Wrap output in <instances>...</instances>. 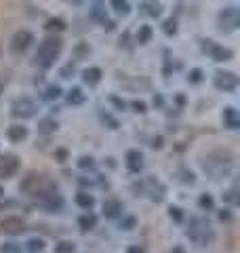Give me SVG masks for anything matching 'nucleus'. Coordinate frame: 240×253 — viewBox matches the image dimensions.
I'll list each match as a JSON object with an SVG mask.
<instances>
[{
    "label": "nucleus",
    "mask_w": 240,
    "mask_h": 253,
    "mask_svg": "<svg viewBox=\"0 0 240 253\" xmlns=\"http://www.w3.org/2000/svg\"><path fill=\"white\" fill-rule=\"evenodd\" d=\"M78 167H80V169H95V163H93L91 156H82V158L78 161Z\"/></svg>",
    "instance_id": "29"
},
{
    "label": "nucleus",
    "mask_w": 240,
    "mask_h": 253,
    "mask_svg": "<svg viewBox=\"0 0 240 253\" xmlns=\"http://www.w3.org/2000/svg\"><path fill=\"white\" fill-rule=\"evenodd\" d=\"M78 226L80 230L86 232V230H93L95 226H97V215H93V213H86V215H80L78 219Z\"/></svg>",
    "instance_id": "16"
},
{
    "label": "nucleus",
    "mask_w": 240,
    "mask_h": 253,
    "mask_svg": "<svg viewBox=\"0 0 240 253\" xmlns=\"http://www.w3.org/2000/svg\"><path fill=\"white\" fill-rule=\"evenodd\" d=\"M230 217H232V215H230V211H226V209L219 211V219H221V221H230Z\"/></svg>",
    "instance_id": "39"
},
{
    "label": "nucleus",
    "mask_w": 240,
    "mask_h": 253,
    "mask_svg": "<svg viewBox=\"0 0 240 253\" xmlns=\"http://www.w3.org/2000/svg\"><path fill=\"white\" fill-rule=\"evenodd\" d=\"M162 30H164V34L173 36L175 32H177V21H175V19H166V21H164V26H162Z\"/></svg>",
    "instance_id": "27"
},
{
    "label": "nucleus",
    "mask_w": 240,
    "mask_h": 253,
    "mask_svg": "<svg viewBox=\"0 0 240 253\" xmlns=\"http://www.w3.org/2000/svg\"><path fill=\"white\" fill-rule=\"evenodd\" d=\"M198 205H200V209H204V211H211L215 207V201H213V196L211 194H202L198 199Z\"/></svg>",
    "instance_id": "24"
},
{
    "label": "nucleus",
    "mask_w": 240,
    "mask_h": 253,
    "mask_svg": "<svg viewBox=\"0 0 240 253\" xmlns=\"http://www.w3.org/2000/svg\"><path fill=\"white\" fill-rule=\"evenodd\" d=\"M19 171V158L13 154L0 156V177H11Z\"/></svg>",
    "instance_id": "8"
},
{
    "label": "nucleus",
    "mask_w": 240,
    "mask_h": 253,
    "mask_svg": "<svg viewBox=\"0 0 240 253\" xmlns=\"http://www.w3.org/2000/svg\"><path fill=\"white\" fill-rule=\"evenodd\" d=\"M61 53V41L59 38H44L38 46V63L42 68H51L55 59L59 57Z\"/></svg>",
    "instance_id": "3"
},
{
    "label": "nucleus",
    "mask_w": 240,
    "mask_h": 253,
    "mask_svg": "<svg viewBox=\"0 0 240 253\" xmlns=\"http://www.w3.org/2000/svg\"><path fill=\"white\" fill-rule=\"evenodd\" d=\"M2 253H21V247L17 243H4L2 245Z\"/></svg>",
    "instance_id": "30"
},
{
    "label": "nucleus",
    "mask_w": 240,
    "mask_h": 253,
    "mask_svg": "<svg viewBox=\"0 0 240 253\" xmlns=\"http://www.w3.org/2000/svg\"><path fill=\"white\" fill-rule=\"evenodd\" d=\"M223 199H226V201H230V203H236V190H234V188H232V190H228V192L223 194Z\"/></svg>",
    "instance_id": "35"
},
{
    "label": "nucleus",
    "mask_w": 240,
    "mask_h": 253,
    "mask_svg": "<svg viewBox=\"0 0 240 253\" xmlns=\"http://www.w3.org/2000/svg\"><path fill=\"white\" fill-rule=\"evenodd\" d=\"M120 211H122V203L120 201H114V199H110L103 203V215L110 217V219H114L120 215Z\"/></svg>",
    "instance_id": "13"
},
{
    "label": "nucleus",
    "mask_w": 240,
    "mask_h": 253,
    "mask_svg": "<svg viewBox=\"0 0 240 253\" xmlns=\"http://www.w3.org/2000/svg\"><path fill=\"white\" fill-rule=\"evenodd\" d=\"M46 30H66V21H63V19H49V21H46V26H44Z\"/></svg>",
    "instance_id": "26"
},
{
    "label": "nucleus",
    "mask_w": 240,
    "mask_h": 253,
    "mask_svg": "<svg viewBox=\"0 0 240 253\" xmlns=\"http://www.w3.org/2000/svg\"><path fill=\"white\" fill-rule=\"evenodd\" d=\"M188 81H190V83H200V81H202V70L194 68V70H192V72H190Z\"/></svg>",
    "instance_id": "32"
},
{
    "label": "nucleus",
    "mask_w": 240,
    "mask_h": 253,
    "mask_svg": "<svg viewBox=\"0 0 240 253\" xmlns=\"http://www.w3.org/2000/svg\"><path fill=\"white\" fill-rule=\"evenodd\" d=\"M126 167L133 173H139L143 169V154L139 150H129V152H126Z\"/></svg>",
    "instance_id": "11"
},
{
    "label": "nucleus",
    "mask_w": 240,
    "mask_h": 253,
    "mask_svg": "<svg viewBox=\"0 0 240 253\" xmlns=\"http://www.w3.org/2000/svg\"><path fill=\"white\" fill-rule=\"evenodd\" d=\"M101 76H103V72L99 68H86L84 72H82V81L86 83V84H91V86H95L99 81H101Z\"/></svg>",
    "instance_id": "15"
},
{
    "label": "nucleus",
    "mask_w": 240,
    "mask_h": 253,
    "mask_svg": "<svg viewBox=\"0 0 240 253\" xmlns=\"http://www.w3.org/2000/svg\"><path fill=\"white\" fill-rule=\"evenodd\" d=\"M28 249H30L32 253H38V251H42V249H44V243L40 241V239H32V241L28 243Z\"/></svg>",
    "instance_id": "28"
},
{
    "label": "nucleus",
    "mask_w": 240,
    "mask_h": 253,
    "mask_svg": "<svg viewBox=\"0 0 240 253\" xmlns=\"http://www.w3.org/2000/svg\"><path fill=\"white\" fill-rule=\"evenodd\" d=\"M0 93H2V84H0Z\"/></svg>",
    "instance_id": "43"
},
{
    "label": "nucleus",
    "mask_w": 240,
    "mask_h": 253,
    "mask_svg": "<svg viewBox=\"0 0 240 253\" xmlns=\"http://www.w3.org/2000/svg\"><path fill=\"white\" fill-rule=\"evenodd\" d=\"M215 86L219 91H236L238 76L234 72H217L215 74Z\"/></svg>",
    "instance_id": "7"
},
{
    "label": "nucleus",
    "mask_w": 240,
    "mask_h": 253,
    "mask_svg": "<svg viewBox=\"0 0 240 253\" xmlns=\"http://www.w3.org/2000/svg\"><path fill=\"white\" fill-rule=\"evenodd\" d=\"M126 253H146V249L139 247V245H131V247L126 249Z\"/></svg>",
    "instance_id": "37"
},
{
    "label": "nucleus",
    "mask_w": 240,
    "mask_h": 253,
    "mask_svg": "<svg viewBox=\"0 0 240 253\" xmlns=\"http://www.w3.org/2000/svg\"><path fill=\"white\" fill-rule=\"evenodd\" d=\"M101 121L106 123V125H110V129H118V121H116V118H112L108 112L101 114Z\"/></svg>",
    "instance_id": "31"
},
{
    "label": "nucleus",
    "mask_w": 240,
    "mask_h": 253,
    "mask_svg": "<svg viewBox=\"0 0 240 253\" xmlns=\"http://www.w3.org/2000/svg\"><path fill=\"white\" fill-rule=\"evenodd\" d=\"M55 253H76V245L70 241H61L55 245Z\"/></svg>",
    "instance_id": "22"
},
{
    "label": "nucleus",
    "mask_w": 240,
    "mask_h": 253,
    "mask_svg": "<svg viewBox=\"0 0 240 253\" xmlns=\"http://www.w3.org/2000/svg\"><path fill=\"white\" fill-rule=\"evenodd\" d=\"M112 9H114L116 13H120V15H129V11H131V4L129 2H124V0H112Z\"/></svg>",
    "instance_id": "21"
},
{
    "label": "nucleus",
    "mask_w": 240,
    "mask_h": 253,
    "mask_svg": "<svg viewBox=\"0 0 240 253\" xmlns=\"http://www.w3.org/2000/svg\"><path fill=\"white\" fill-rule=\"evenodd\" d=\"M202 49L204 51H209V55L215 59V61H228V59H232V53L230 49H226V46H219V44H215L213 41H204V44H202Z\"/></svg>",
    "instance_id": "9"
},
{
    "label": "nucleus",
    "mask_w": 240,
    "mask_h": 253,
    "mask_svg": "<svg viewBox=\"0 0 240 253\" xmlns=\"http://www.w3.org/2000/svg\"><path fill=\"white\" fill-rule=\"evenodd\" d=\"M76 205H78V207H82V209H91L95 205V199L89 192H78L76 194Z\"/></svg>",
    "instance_id": "18"
},
{
    "label": "nucleus",
    "mask_w": 240,
    "mask_h": 253,
    "mask_svg": "<svg viewBox=\"0 0 240 253\" xmlns=\"http://www.w3.org/2000/svg\"><path fill=\"white\" fill-rule=\"evenodd\" d=\"M19 188L23 192H28L30 196H36L40 201H46L49 196L57 194V184L46 175H40V173H28V177L21 181Z\"/></svg>",
    "instance_id": "1"
},
{
    "label": "nucleus",
    "mask_w": 240,
    "mask_h": 253,
    "mask_svg": "<svg viewBox=\"0 0 240 253\" xmlns=\"http://www.w3.org/2000/svg\"><path fill=\"white\" fill-rule=\"evenodd\" d=\"M133 226H135V217H126V219L122 221V226H120V228H122V230H131Z\"/></svg>",
    "instance_id": "34"
},
{
    "label": "nucleus",
    "mask_w": 240,
    "mask_h": 253,
    "mask_svg": "<svg viewBox=\"0 0 240 253\" xmlns=\"http://www.w3.org/2000/svg\"><path fill=\"white\" fill-rule=\"evenodd\" d=\"M70 74H74V68H63L61 70V76L63 78H70Z\"/></svg>",
    "instance_id": "40"
},
{
    "label": "nucleus",
    "mask_w": 240,
    "mask_h": 253,
    "mask_svg": "<svg viewBox=\"0 0 240 253\" xmlns=\"http://www.w3.org/2000/svg\"><path fill=\"white\" fill-rule=\"evenodd\" d=\"M133 108H135V112H139V114L146 112V104H143V101H133Z\"/></svg>",
    "instance_id": "36"
},
{
    "label": "nucleus",
    "mask_w": 240,
    "mask_h": 253,
    "mask_svg": "<svg viewBox=\"0 0 240 253\" xmlns=\"http://www.w3.org/2000/svg\"><path fill=\"white\" fill-rule=\"evenodd\" d=\"M0 230H2L4 234H21L23 230H26V224H23L21 217H4L2 221H0Z\"/></svg>",
    "instance_id": "10"
},
{
    "label": "nucleus",
    "mask_w": 240,
    "mask_h": 253,
    "mask_svg": "<svg viewBox=\"0 0 240 253\" xmlns=\"http://www.w3.org/2000/svg\"><path fill=\"white\" fill-rule=\"evenodd\" d=\"M2 194H4V192H2V188H0V196H2Z\"/></svg>",
    "instance_id": "42"
},
{
    "label": "nucleus",
    "mask_w": 240,
    "mask_h": 253,
    "mask_svg": "<svg viewBox=\"0 0 240 253\" xmlns=\"http://www.w3.org/2000/svg\"><path fill=\"white\" fill-rule=\"evenodd\" d=\"M59 95H61V86H57V84H51L49 89L44 91V95H42V97H44L46 101H53V99H57Z\"/></svg>",
    "instance_id": "25"
},
{
    "label": "nucleus",
    "mask_w": 240,
    "mask_h": 253,
    "mask_svg": "<svg viewBox=\"0 0 240 253\" xmlns=\"http://www.w3.org/2000/svg\"><path fill=\"white\" fill-rule=\"evenodd\" d=\"M32 42H34V36H32V32L19 30V32H15L13 38H11V49H13V53H23V51L30 49Z\"/></svg>",
    "instance_id": "6"
},
{
    "label": "nucleus",
    "mask_w": 240,
    "mask_h": 253,
    "mask_svg": "<svg viewBox=\"0 0 240 253\" xmlns=\"http://www.w3.org/2000/svg\"><path fill=\"white\" fill-rule=\"evenodd\" d=\"M141 13L150 15V17H158V15L162 13V4H158V2H143L141 4Z\"/></svg>",
    "instance_id": "17"
},
{
    "label": "nucleus",
    "mask_w": 240,
    "mask_h": 253,
    "mask_svg": "<svg viewBox=\"0 0 240 253\" xmlns=\"http://www.w3.org/2000/svg\"><path fill=\"white\" fill-rule=\"evenodd\" d=\"M6 135H9V139H11V141H15V144H19V141H23V139L28 137V129H26V126H21V125H13V126H9Z\"/></svg>",
    "instance_id": "14"
},
{
    "label": "nucleus",
    "mask_w": 240,
    "mask_h": 253,
    "mask_svg": "<svg viewBox=\"0 0 240 253\" xmlns=\"http://www.w3.org/2000/svg\"><path fill=\"white\" fill-rule=\"evenodd\" d=\"M150 38H152V28L150 26H141L139 32H137V42L146 44V42H150Z\"/></svg>",
    "instance_id": "23"
},
{
    "label": "nucleus",
    "mask_w": 240,
    "mask_h": 253,
    "mask_svg": "<svg viewBox=\"0 0 240 253\" xmlns=\"http://www.w3.org/2000/svg\"><path fill=\"white\" fill-rule=\"evenodd\" d=\"M38 131L44 133V135H49V133H55V131H57V123H55L53 118H44V121L38 123Z\"/></svg>",
    "instance_id": "19"
},
{
    "label": "nucleus",
    "mask_w": 240,
    "mask_h": 253,
    "mask_svg": "<svg viewBox=\"0 0 240 253\" xmlns=\"http://www.w3.org/2000/svg\"><path fill=\"white\" fill-rule=\"evenodd\" d=\"M82 101H84V93L80 91V89H72L68 93V104L70 106H80Z\"/></svg>",
    "instance_id": "20"
},
{
    "label": "nucleus",
    "mask_w": 240,
    "mask_h": 253,
    "mask_svg": "<svg viewBox=\"0 0 240 253\" xmlns=\"http://www.w3.org/2000/svg\"><path fill=\"white\" fill-rule=\"evenodd\" d=\"M223 125H226L228 129H238L240 126V116L236 112V108L228 106L226 110H223Z\"/></svg>",
    "instance_id": "12"
},
{
    "label": "nucleus",
    "mask_w": 240,
    "mask_h": 253,
    "mask_svg": "<svg viewBox=\"0 0 240 253\" xmlns=\"http://www.w3.org/2000/svg\"><path fill=\"white\" fill-rule=\"evenodd\" d=\"M11 114L17 116V118H34L36 116V104L28 97H21L11 106Z\"/></svg>",
    "instance_id": "5"
},
{
    "label": "nucleus",
    "mask_w": 240,
    "mask_h": 253,
    "mask_svg": "<svg viewBox=\"0 0 240 253\" xmlns=\"http://www.w3.org/2000/svg\"><path fill=\"white\" fill-rule=\"evenodd\" d=\"M112 104H114L118 110H124V108H126L124 101H122V99H118V97H112Z\"/></svg>",
    "instance_id": "38"
},
{
    "label": "nucleus",
    "mask_w": 240,
    "mask_h": 253,
    "mask_svg": "<svg viewBox=\"0 0 240 253\" xmlns=\"http://www.w3.org/2000/svg\"><path fill=\"white\" fill-rule=\"evenodd\" d=\"M169 215H171V219H175V221H183V213H181L179 207H171V209H169Z\"/></svg>",
    "instance_id": "33"
},
{
    "label": "nucleus",
    "mask_w": 240,
    "mask_h": 253,
    "mask_svg": "<svg viewBox=\"0 0 240 253\" xmlns=\"http://www.w3.org/2000/svg\"><path fill=\"white\" fill-rule=\"evenodd\" d=\"M186 234L192 243L198 245V247H204V245H211L215 241V232H213V228H211L206 217H192Z\"/></svg>",
    "instance_id": "2"
},
{
    "label": "nucleus",
    "mask_w": 240,
    "mask_h": 253,
    "mask_svg": "<svg viewBox=\"0 0 240 253\" xmlns=\"http://www.w3.org/2000/svg\"><path fill=\"white\" fill-rule=\"evenodd\" d=\"M160 146H162V139L160 137H156L154 141H152V148H160Z\"/></svg>",
    "instance_id": "41"
},
{
    "label": "nucleus",
    "mask_w": 240,
    "mask_h": 253,
    "mask_svg": "<svg viewBox=\"0 0 240 253\" xmlns=\"http://www.w3.org/2000/svg\"><path fill=\"white\" fill-rule=\"evenodd\" d=\"M238 23H240V15H238L236 6H228V9H223L219 13V28H221V32L236 30Z\"/></svg>",
    "instance_id": "4"
}]
</instances>
